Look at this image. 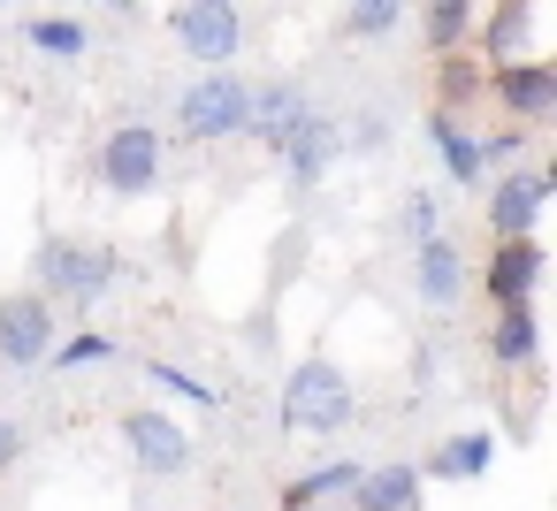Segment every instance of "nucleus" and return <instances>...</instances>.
Listing matches in <instances>:
<instances>
[{
    "label": "nucleus",
    "instance_id": "11",
    "mask_svg": "<svg viewBox=\"0 0 557 511\" xmlns=\"http://www.w3.org/2000/svg\"><path fill=\"white\" fill-rule=\"evenodd\" d=\"M488 85H496V108L511 115V130L557 115V70L549 62H504V70H488Z\"/></svg>",
    "mask_w": 557,
    "mask_h": 511
},
{
    "label": "nucleus",
    "instance_id": "13",
    "mask_svg": "<svg viewBox=\"0 0 557 511\" xmlns=\"http://www.w3.org/2000/svg\"><path fill=\"white\" fill-rule=\"evenodd\" d=\"M344 511H420V465H405V458L367 465L359 488L344 496Z\"/></svg>",
    "mask_w": 557,
    "mask_h": 511
},
{
    "label": "nucleus",
    "instance_id": "10",
    "mask_svg": "<svg viewBox=\"0 0 557 511\" xmlns=\"http://www.w3.org/2000/svg\"><path fill=\"white\" fill-rule=\"evenodd\" d=\"M542 267H549L542 237H519V245H488V275H481V290L496 298V313H511V306H534V290H542Z\"/></svg>",
    "mask_w": 557,
    "mask_h": 511
},
{
    "label": "nucleus",
    "instance_id": "5",
    "mask_svg": "<svg viewBox=\"0 0 557 511\" xmlns=\"http://www.w3.org/2000/svg\"><path fill=\"white\" fill-rule=\"evenodd\" d=\"M100 184L115 199H153L161 191V130L153 123H115L100 146Z\"/></svg>",
    "mask_w": 557,
    "mask_h": 511
},
{
    "label": "nucleus",
    "instance_id": "19",
    "mask_svg": "<svg viewBox=\"0 0 557 511\" xmlns=\"http://www.w3.org/2000/svg\"><path fill=\"white\" fill-rule=\"evenodd\" d=\"M534 351H542V313H534V306L496 313V328H488V359H496V366H534Z\"/></svg>",
    "mask_w": 557,
    "mask_h": 511
},
{
    "label": "nucleus",
    "instance_id": "15",
    "mask_svg": "<svg viewBox=\"0 0 557 511\" xmlns=\"http://www.w3.org/2000/svg\"><path fill=\"white\" fill-rule=\"evenodd\" d=\"M313 108V92L306 85H252V108H245V138H260L268 153H275V138L298 123Z\"/></svg>",
    "mask_w": 557,
    "mask_h": 511
},
{
    "label": "nucleus",
    "instance_id": "17",
    "mask_svg": "<svg viewBox=\"0 0 557 511\" xmlns=\"http://www.w3.org/2000/svg\"><path fill=\"white\" fill-rule=\"evenodd\" d=\"M496 465V435L488 427H466V435H450V443H435V458L420 465V481L435 473V481H481Z\"/></svg>",
    "mask_w": 557,
    "mask_h": 511
},
{
    "label": "nucleus",
    "instance_id": "27",
    "mask_svg": "<svg viewBox=\"0 0 557 511\" xmlns=\"http://www.w3.org/2000/svg\"><path fill=\"white\" fill-rule=\"evenodd\" d=\"M519 146H527V130H496V138H481V169H488V161H511Z\"/></svg>",
    "mask_w": 557,
    "mask_h": 511
},
{
    "label": "nucleus",
    "instance_id": "6",
    "mask_svg": "<svg viewBox=\"0 0 557 511\" xmlns=\"http://www.w3.org/2000/svg\"><path fill=\"white\" fill-rule=\"evenodd\" d=\"M123 450H131V465L153 473V481H176V473L199 465V458H191V435H184L161 404H131V412H123Z\"/></svg>",
    "mask_w": 557,
    "mask_h": 511
},
{
    "label": "nucleus",
    "instance_id": "22",
    "mask_svg": "<svg viewBox=\"0 0 557 511\" xmlns=\"http://www.w3.org/2000/svg\"><path fill=\"white\" fill-rule=\"evenodd\" d=\"M115 359H123V344L100 336V328H77V336H62V344L47 351V366H62V374H77V366H115Z\"/></svg>",
    "mask_w": 557,
    "mask_h": 511
},
{
    "label": "nucleus",
    "instance_id": "8",
    "mask_svg": "<svg viewBox=\"0 0 557 511\" xmlns=\"http://www.w3.org/2000/svg\"><path fill=\"white\" fill-rule=\"evenodd\" d=\"M557 191V169H504L496 176V191H488V237L496 245H519V237H534V222H542V199Z\"/></svg>",
    "mask_w": 557,
    "mask_h": 511
},
{
    "label": "nucleus",
    "instance_id": "7",
    "mask_svg": "<svg viewBox=\"0 0 557 511\" xmlns=\"http://www.w3.org/2000/svg\"><path fill=\"white\" fill-rule=\"evenodd\" d=\"M62 344V321L39 290H9L0 298V366H47V351Z\"/></svg>",
    "mask_w": 557,
    "mask_h": 511
},
{
    "label": "nucleus",
    "instance_id": "12",
    "mask_svg": "<svg viewBox=\"0 0 557 511\" xmlns=\"http://www.w3.org/2000/svg\"><path fill=\"white\" fill-rule=\"evenodd\" d=\"M412 290H420L435 313H450V306L466 298V252H458V237H428V245H420V260H412Z\"/></svg>",
    "mask_w": 557,
    "mask_h": 511
},
{
    "label": "nucleus",
    "instance_id": "26",
    "mask_svg": "<svg viewBox=\"0 0 557 511\" xmlns=\"http://www.w3.org/2000/svg\"><path fill=\"white\" fill-rule=\"evenodd\" d=\"M336 138H344V153H382L389 146V123L382 115H351V123H336Z\"/></svg>",
    "mask_w": 557,
    "mask_h": 511
},
{
    "label": "nucleus",
    "instance_id": "20",
    "mask_svg": "<svg viewBox=\"0 0 557 511\" xmlns=\"http://www.w3.org/2000/svg\"><path fill=\"white\" fill-rule=\"evenodd\" d=\"M24 39H32L39 54H54V62H77V54L92 47L85 16H32V24H24Z\"/></svg>",
    "mask_w": 557,
    "mask_h": 511
},
{
    "label": "nucleus",
    "instance_id": "3",
    "mask_svg": "<svg viewBox=\"0 0 557 511\" xmlns=\"http://www.w3.org/2000/svg\"><path fill=\"white\" fill-rule=\"evenodd\" d=\"M245 108H252V85L230 77V70H207L176 92V130L191 146H214V138H245Z\"/></svg>",
    "mask_w": 557,
    "mask_h": 511
},
{
    "label": "nucleus",
    "instance_id": "14",
    "mask_svg": "<svg viewBox=\"0 0 557 511\" xmlns=\"http://www.w3.org/2000/svg\"><path fill=\"white\" fill-rule=\"evenodd\" d=\"M359 473H367V458H329V465H313L283 488V511H336L359 488Z\"/></svg>",
    "mask_w": 557,
    "mask_h": 511
},
{
    "label": "nucleus",
    "instance_id": "28",
    "mask_svg": "<svg viewBox=\"0 0 557 511\" xmlns=\"http://www.w3.org/2000/svg\"><path fill=\"white\" fill-rule=\"evenodd\" d=\"M16 458H24V427H16V420H0V473H9Z\"/></svg>",
    "mask_w": 557,
    "mask_h": 511
},
{
    "label": "nucleus",
    "instance_id": "23",
    "mask_svg": "<svg viewBox=\"0 0 557 511\" xmlns=\"http://www.w3.org/2000/svg\"><path fill=\"white\" fill-rule=\"evenodd\" d=\"M397 24H405V9H397V0H351V9H344V39H359V47L389 39Z\"/></svg>",
    "mask_w": 557,
    "mask_h": 511
},
{
    "label": "nucleus",
    "instance_id": "2",
    "mask_svg": "<svg viewBox=\"0 0 557 511\" xmlns=\"http://www.w3.org/2000/svg\"><path fill=\"white\" fill-rule=\"evenodd\" d=\"M115 275H123V252L115 245H85V237H47L39 245V298L54 306V298H70V306H100L108 290H115Z\"/></svg>",
    "mask_w": 557,
    "mask_h": 511
},
{
    "label": "nucleus",
    "instance_id": "24",
    "mask_svg": "<svg viewBox=\"0 0 557 511\" xmlns=\"http://www.w3.org/2000/svg\"><path fill=\"white\" fill-rule=\"evenodd\" d=\"M146 374H153V382H161V389H169V397H184V404H191V412H222V397H214V382H199V374H191V366H176V359H153V366H146Z\"/></svg>",
    "mask_w": 557,
    "mask_h": 511
},
{
    "label": "nucleus",
    "instance_id": "1",
    "mask_svg": "<svg viewBox=\"0 0 557 511\" xmlns=\"http://www.w3.org/2000/svg\"><path fill=\"white\" fill-rule=\"evenodd\" d=\"M351 420H359V389H351V374H344L329 351L298 359L290 382H283V427H290V435H344Z\"/></svg>",
    "mask_w": 557,
    "mask_h": 511
},
{
    "label": "nucleus",
    "instance_id": "21",
    "mask_svg": "<svg viewBox=\"0 0 557 511\" xmlns=\"http://www.w3.org/2000/svg\"><path fill=\"white\" fill-rule=\"evenodd\" d=\"M420 32H428V54H458L473 39V9L466 0H435V9H420Z\"/></svg>",
    "mask_w": 557,
    "mask_h": 511
},
{
    "label": "nucleus",
    "instance_id": "4",
    "mask_svg": "<svg viewBox=\"0 0 557 511\" xmlns=\"http://www.w3.org/2000/svg\"><path fill=\"white\" fill-rule=\"evenodd\" d=\"M169 39L207 70H230L245 54L252 24H245V9H230V0H184V9H169Z\"/></svg>",
    "mask_w": 557,
    "mask_h": 511
},
{
    "label": "nucleus",
    "instance_id": "16",
    "mask_svg": "<svg viewBox=\"0 0 557 511\" xmlns=\"http://www.w3.org/2000/svg\"><path fill=\"white\" fill-rule=\"evenodd\" d=\"M527 32H534V9H527V0H504V9H488V16H473V47L488 54V70H504V62H519V47H527Z\"/></svg>",
    "mask_w": 557,
    "mask_h": 511
},
{
    "label": "nucleus",
    "instance_id": "9",
    "mask_svg": "<svg viewBox=\"0 0 557 511\" xmlns=\"http://www.w3.org/2000/svg\"><path fill=\"white\" fill-rule=\"evenodd\" d=\"M275 153H283V169H290V184L298 191H313L336 161H344V138H336V115L329 108H306L283 138H275Z\"/></svg>",
    "mask_w": 557,
    "mask_h": 511
},
{
    "label": "nucleus",
    "instance_id": "25",
    "mask_svg": "<svg viewBox=\"0 0 557 511\" xmlns=\"http://www.w3.org/2000/svg\"><path fill=\"white\" fill-rule=\"evenodd\" d=\"M397 229H405L412 245L443 237V207H435V191H428V184H412V191H405V207H397Z\"/></svg>",
    "mask_w": 557,
    "mask_h": 511
},
{
    "label": "nucleus",
    "instance_id": "18",
    "mask_svg": "<svg viewBox=\"0 0 557 511\" xmlns=\"http://www.w3.org/2000/svg\"><path fill=\"white\" fill-rule=\"evenodd\" d=\"M428 146H435V161H443L450 184H481V176H488V169H481V138L458 130V115H428Z\"/></svg>",
    "mask_w": 557,
    "mask_h": 511
}]
</instances>
